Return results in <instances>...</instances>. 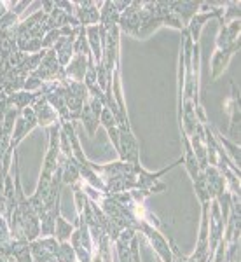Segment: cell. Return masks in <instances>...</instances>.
<instances>
[{
	"instance_id": "cell-5",
	"label": "cell",
	"mask_w": 241,
	"mask_h": 262,
	"mask_svg": "<svg viewBox=\"0 0 241 262\" xmlns=\"http://www.w3.org/2000/svg\"><path fill=\"white\" fill-rule=\"evenodd\" d=\"M32 108H33V112H35L39 126H44V128H53V126H56L58 119H60L56 111H54L53 105L49 103L46 96H42V98L37 100Z\"/></svg>"
},
{
	"instance_id": "cell-1",
	"label": "cell",
	"mask_w": 241,
	"mask_h": 262,
	"mask_svg": "<svg viewBox=\"0 0 241 262\" xmlns=\"http://www.w3.org/2000/svg\"><path fill=\"white\" fill-rule=\"evenodd\" d=\"M117 152H119V158L122 163L140 164V161H138L140 147H138L137 138H135L131 128H119V147H117Z\"/></svg>"
},
{
	"instance_id": "cell-2",
	"label": "cell",
	"mask_w": 241,
	"mask_h": 262,
	"mask_svg": "<svg viewBox=\"0 0 241 262\" xmlns=\"http://www.w3.org/2000/svg\"><path fill=\"white\" fill-rule=\"evenodd\" d=\"M224 111L229 114V137L232 140L239 138V88L236 82H231V95L224 101Z\"/></svg>"
},
{
	"instance_id": "cell-3",
	"label": "cell",
	"mask_w": 241,
	"mask_h": 262,
	"mask_svg": "<svg viewBox=\"0 0 241 262\" xmlns=\"http://www.w3.org/2000/svg\"><path fill=\"white\" fill-rule=\"evenodd\" d=\"M142 231L145 232V236L150 239L152 247H154V250L158 252V255L163 259L164 262H173V250L170 248V245H168L166 238H164L161 232L156 229L154 226H149V224H142Z\"/></svg>"
},
{
	"instance_id": "cell-9",
	"label": "cell",
	"mask_w": 241,
	"mask_h": 262,
	"mask_svg": "<svg viewBox=\"0 0 241 262\" xmlns=\"http://www.w3.org/2000/svg\"><path fill=\"white\" fill-rule=\"evenodd\" d=\"M74 7H77V21L79 25H96L100 21V11L95 2H74Z\"/></svg>"
},
{
	"instance_id": "cell-12",
	"label": "cell",
	"mask_w": 241,
	"mask_h": 262,
	"mask_svg": "<svg viewBox=\"0 0 241 262\" xmlns=\"http://www.w3.org/2000/svg\"><path fill=\"white\" fill-rule=\"evenodd\" d=\"M42 86H44V82H42L39 77H35L33 74L28 75V77L25 79V84H23L25 91H28V93H37V91H40V90H42Z\"/></svg>"
},
{
	"instance_id": "cell-13",
	"label": "cell",
	"mask_w": 241,
	"mask_h": 262,
	"mask_svg": "<svg viewBox=\"0 0 241 262\" xmlns=\"http://www.w3.org/2000/svg\"><path fill=\"white\" fill-rule=\"evenodd\" d=\"M0 262H7L6 259H4V257H0Z\"/></svg>"
},
{
	"instance_id": "cell-4",
	"label": "cell",
	"mask_w": 241,
	"mask_h": 262,
	"mask_svg": "<svg viewBox=\"0 0 241 262\" xmlns=\"http://www.w3.org/2000/svg\"><path fill=\"white\" fill-rule=\"evenodd\" d=\"M238 51H239V42L227 49H215L213 56H211V79H213V81H217L224 74V70L229 65L231 58L234 56Z\"/></svg>"
},
{
	"instance_id": "cell-7",
	"label": "cell",
	"mask_w": 241,
	"mask_h": 262,
	"mask_svg": "<svg viewBox=\"0 0 241 262\" xmlns=\"http://www.w3.org/2000/svg\"><path fill=\"white\" fill-rule=\"evenodd\" d=\"M86 39L87 46H90L93 61L100 63L101 56H103V40H105V32L101 30L100 25H93V27L86 28Z\"/></svg>"
},
{
	"instance_id": "cell-11",
	"label": "cell",
	"mask_w": 241,
	"mask_h": 262,
	"mask_svg": "<svg viewBox=\"0 0 241 262\" xmlns=\"http://www.w3.org/2000/svg\"><path fill=\"white\" fill-rule=\"evenodd\" d=\"M74 234V226L70 222H67L61 215H58L54 221V236L60 243H67Z\"/></svg>"
},
{
	"instance_id": "cell-6",
	"label": "cell",
	"mask_w": 241,
	"mask_h": 262,
	"mask_svg": "<svg viewBox=\"0 0 241 262\" xmlns=\"http://www.w3.org/2000/svg\"><path fill=\"white\" fill-rule=\"evenodd\" d=\"M239 32H241L239 19L221 25V30H218V35H217V49H227V48H231V46L238 44Z\"/></svg>"
},
{
	"instance_id": "cell-8",
	"label": "cell",
	"mask_w": 241,
	"mask_h": 262,
	"mask_svg": "<svg viewBox=\"0 0 241 262\" xmlns=\"http://www.w3.org/2000/svg\"><path fill=\"white\" fill-rule=\"evenodd\" d=\"M91 60L82 54H75V58L67 65L65 75L72 79V82H84V75H86L87 67L91 65Z\"/></svg>"
},
{
	"instance_id": "cell-10",
	"label": "cell",
	"mask_w": 241,
	"mask_h": 262,
	"mask_svg": "<svg viewBox=\"0 0 241 262\" xmlns=\"http://www.w3.org/2000/svg\"><path fill=\"white\" fill-rule=\"evenodd\" d=\"M213 137H215V140H217L218 145L224 147V149L227 150V154H226V156H227V159H229V161L239 170V145H238V143L227 140V138L224 137L221 131H217V129H215Z\"/></svg>"
}]
</instances>
